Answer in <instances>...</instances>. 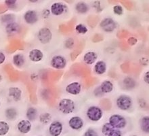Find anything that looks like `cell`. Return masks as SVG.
Masks as SVG:
<instances>
[{"label": "cell", "mask_w": 149, "mask_h": 136, "mask_svg": "<svg viewBox=\"0 0 149 136\" xmlns=\"http://www.w3.org/2000/svg\"><path fill=\"white\" fill-rule=\"evenodd\" d=\"M75 109L74 102L72 99H61L58 103V110L64 114H69L73 112Z\"/></svg>", "instance_id": "cell-1"}, {"label": "cell", "mask_w": 149, "mask_h": 136, "mask_svg": "<svg viewBox=\"0 0 149 136\" xmlns=\"http://www.w3.org/2000/svg\"><path fill=\"white\" fill-rule=\"evenodd\" d=\"M109 123L114 129H123L127 125V121L123 116L119 114H113L109 118Z\"/></svg>", "instance_id": "cell-2"}, {"label": "cell", "mask_w": 149, "mask_h": 136, "mask_svg": "<svg viewBox=\"0 0 149 136\" xmlns=\"http://www.w3.org/2000/svg\"><path fill=\"white\" fill-rule=\"evenodd\" d=\"M88 118L93 122H98L102 118V110L97 106H91L86 112Z\"/></svg>", "instance_id": "cell-3"}, {"label": "cell", "mask_w": 149, "mask_h": 136, "mask_svg": "<svg viewBox=\"0 0 149 136\" xmlns=\"http://www.w3.org/2000/svg\"><path fill=\"white\" fill-rule=\"evenodd\" d=\"M116 104L120 110L127 111L131 108L132 106V99L127 95H122L117 97L116 100Z\"/></svg>", "instance_id": "cell-4"}, {"label": "cell", "mask_w": 149, "mask_h": 136, "mask_svg": "<svg viewBox=\"0 0 149 136\" xmlns=\"http://www.w3.org/2000/svg\"><path fill=\"white\" fill-rule=\"evenodd\" d=\"M37 38L43 44H48L52 38V33L50 29L47 27H43L39 29L37 33Z\"/></svg>", "instance_id": "cell-5"}, {"label": "cell", "mask_w": 149, "mask_h": 136, "mask_svg": "<svg viewBox=\"0 0 149 136\" xmlns=\"http://www.w3.org/2000/svg\"><path fill=\"white\" fill-rule=\"evenodd\" d=\"M100 26L103 31L107 33H111L117 27L116 22L111 18H105L100 22Z\"/></svg>", "instance_id": "cell-6"}, {"label": "cell", "mask_w": 149, "mask_h": 136, "mask_svg": "<svg viewBox=\"0 0 149 136\" xmlns=\"http://www.w3.org/2000/svg\"><path fill=\"white\" fill-rule=\"evenodd\" d=\"M51 66L56 70H63L67 66V60L63 56L56 55L52 58Z\"/></svg>", "instance_id": "cell-7"}, {"label": "cell", "mask_w": 149, "mask_h": 136, "mask_svg": "<svg viewBox=\"0 0 149 136\" xmlns=\"http://www.w3.org/2000/svg\"><path fill=\"white\" fill-rule=\"evenodd\" d=\"M63 124L60 121H54L49 127V133L51 136H59L63 132Z\"/></svg>", "instance_id": "cell-8"}, {"label": "cell", "mask_w": 149, "mask_h": 136, "mask_svg": "<svg viewBox=\"0 0 149 136\" xmlns=\"http://www.w3.org/2000/svg\"><path fill=\"white\" fill-rule=\"evenodd\" d=\"M24 20L26 23L29 25H33L38 21V14L35 10H29L24 14Z\"/></svg>", "instance_id": "cell-9"}, {"label": "cell", "mask_w": 149, "mask_h": 136, "mask_svg": "<svg viewBox=\"0 0 149 136\" xmlns=\"http://www.w3.org/2000/svg\"><path fill=\"white\" fill-rule=\"evenodd\" d=\"M65 90L70 95H77L81 91V85L79 82H73L66 87Z\"/></svg>", "instance_id": "cell-10"}, {"label": "cell", "mask_w": 149, "mask_h": 136, "mask_svg": "<svg viewBox=\"0 0 149 136\" xmlns=\"http://www.w3.org/2000/svg\"><path fill=\"white\" fill-rule=\"evenodd\" d=\"M67 7L65 4L61 2H55L51 6L50 12L54 16H61L65 12Z\"/></svg>", "instance_id": "cell-11"}, {"label": "cell", "mask_w": 149, "mask_h": 136, "mask_svg": "<svg viewBox=\"0 0 149 136\" xmlns=\"http://www.w3.org/2000/svg\"><path fill=\"white\" fill-rule=\"evenodd\" d=\"M69 125L73 130H79L84 127V120L79 116H73L70 118Z\"/></svg>", "instance_id": "cell-12"}, {"label": "cell", "mask_w": 149, "mask_h": 136, "mask_svg": "<svg viewBox=\"0 0 149 136\" xmlns=\"http://www.w3.org/2000/svg\"><path fill=\"white\" fill-rule=\"evenodd\" d=\"M32 127L31 123L29 120H20L17 125V129L21 133L26 134L31 131Z\"/></svg>", "instance_id": "cell-13"}, {"label": "cell", "mask_w": 149, "mask_h": 136, "mask_svg": "<svg viewBox=\"0 0 149 136\" xmlns=\"http://www.w3.org/2000/svg\"><path fill=\"white\" fill-rule=\"evenodd\" d=\"M29 58L32 62H39L43 59V53L39 49H33L29 53Z\"/></svg>", "instance_id": "cell-14"}, {"label": "cell", "mask_w": 149, "mask_h": 136, "mask_svg": "<svg viewBox=\"0 0 149 136\" xmlns=\"http://www.w3.org/2000/svg\"><path fill=\"white\" fill-rule=\"evenodd\" d=\"M8 95L15 101H18L21 99L22 91L18 87H10L8 90Z\"/></svg>", "instance_id": "cell-15"}, {"label": "cell", "mask_w": 149, "mask_h": 136, "mask_svg": "<svg viewBox=\"0 0 149 136\" xmlns=\"http://www.w3.org/2000/svg\"><path fill=\"white\" fill-rule=\"evenodd\" d=\"M98 58V54L94 51H90L86 53L84 56V61L88 65H92L96 61Z\"/></svg>", "instance_id": "cell-16"}, {"label": "cell", "mask_w": 149, "mask_h": 136, "mask_svg": "<svg viewBox=\"0 0 149 136\" xmlns=\"http://www.w3.org/2000/svg\"><path fill=\"white\" fill-rule=\"evenodd\" d=\"M114 85L110 80L103 81L100 86V89L103 93H110L113 91Z\"/></svg>", "instance_id": "cell-17"}, {"label": "cell", "mask_w": 149, "mask_h": 136, "mask_svg": "<svg viewBox=\"0 0 149 136\" xmlns=\"http://www.w3.org/2000/svg\"><path fill=\"white\" fill-rule=\"evenodd\" d=\"M107 64L103 61H98L94 66L95 73L98 75L104 74L107 71Z\"/></svg>", "instance_id": "cell-18"}, {"label": "cell", "mask_w": 149, "mask_h": 136, "mask_svg": "<svg viewBox=\"0 0 149 136\" xmlns=\"http://www.w3.org/2000/svg\"><path fill=\"white\" fill-rule=\"evenodd\" d=\"M6 31L8 34H15L19 32L20 26L15 22H12L8 23L6 27Z\"/></svg>", "instance_id": "cell-19"}, {"label": "cell", "mask_w": 149, "mask_h": 136, "mask_svg": "<svg viewBox=\"0 0 149 136\" xmlns=\"http://www.w3.org/2000/svg\"><path fill=\"white\" fill-rule=\"evenodd\" d=\"M12 60H13V63L14 66L18 67V68L24 66V63H25V58H24V55L20 53L14 54Z\"/></svg>", "instance_id": "cell-20"}, {"label": "cell", "mask_w": 149, "mask_h": 136, "mask_svg": "<svg viewBox=\"0 0 149 136\" xmlns=\"http://www.w3.org/2000/svg\"><path fill=\"white\" fill-rule=\"evenodd\" d=\"M140 126L141 130L145 133H149V116H143L140 119Z\"/></svg>", "instance_id": "cell-21"}, {"label": "cell", "mask_w": 149, "mask_h": 136, "mask_svg": "<svg viewBox=\"0 0 149 136\" xmlns=\"http://www.w3.org/2000/svg\"><path fill=\"white\" fill-rule=\"evenodd\" d=\"M76 11L79 14H85L88 12L89 10L88 5L86 3L83 1L78 2L75 6Z\"/></svg>", "instance_id": "cell-22"}, {"label": "cell", "mask_w": 149, "mask_h": 136, "mask_svg": "<svg viewBox=\"0 0 149 136\" xmlns=\"http://www.w3.org/2000/svg\"><path fill=\"white\" fill-rule=\"evenodd\" d=\"M124 88L127 90L134 89L136 87V81L130 77H126L123 80Z\"/></svg>", "instance_id": "cell-23"}, {"label": "cell", "mask_w": 149, "mask_h": 136, "mask_svg": "<svg viewBox=\"0 0 149 136\" xmlns=\"http://www.w3.org/2000/svg\"><path fill=\"white\" fill-rule=\"evenodd\" d=\"M26 118H28L29 120L30 121H33L36 120L37 118V110L36 108L33 107H30L27 109V111H26Z\"/></svg>", "instance_id": "cell-24"}, {"label": "cell", "mask_w": 149, "mask_h": 136, "mask_svg": "<svg viewBox=\"0 0 149 136\" xmlns=\"http://www.w3.org/2000/svg\"><path fill=\"white\" fill-rule=\"evenodd\" d=\"M5 114L6 118L10 120H13L17 116V111L14 108H9L6 109Z\"/></svg>", "instance_id": "cell-25"}, {"label": "cell", "mask_w": 149, "mask_h": 136, "mask_svg": "<svg viewBox=\"0 0 149 136\" xmlns=\"http://www.w3.org/2000/svg\"><path fill=\"white\" fill-rule=\"evenodd\" d=\"M10 130V126L5 121H0V136L6 135Z\"/></svg>", "instance_id": "cell-26"}, {"label": "cell", "mask_w": 149, "mask_h": 136, "mask_svg": "<svg viewBox=\"0 0 149 136\" xmlns=\"http://www.w3.org/2000/svg\"><path fill=\"white\" fill-rule=\"evenodd\" d=\"M52 116L49 113H43L39 116L40 122L43 124H47L51 120Z\"/></svg>", "instance_id": "cell-27"}, {"label": "cell", "mask_w": 149, "mask_h": 136, "mask_svg": "<svg viewBox=\"0 0 149 136\" xmlns=\"http://www.w3.org/2000/svg\"><path fill=\"white\" fill-rule=\"evenodd\" d=\"M75 31L77 33H78L79 34H82L84 35L88 31V27L86 25H84V24H78L75 26Z\"/></svg>", "instance_id": "cell-28"}, {"label": "cell", "mask_w": 149, "mask_h": 136, "mask_svg": "<svg viewBox=\"0 0 149 136\" xmlns=\"http://www.w3.org/2000/svg\"><path fill=\"white\" fill-rule=\"evenodd\" d=\"M114 128L111 126V124L109 123H106L104 125L102 126V132L104 135L107 136L109 135V133L111 132V131H113Z\"/></svg>", "instance_id": "cell-29"}, {"label": "cell", "mask_w": 149, "mask_h": 136, "mask_svg": "<svg viewBox=\"0 0 149 136\" xmlns=\"http://www.w3.org/2000/svg\"><path fill=\"white\" fill-rule=\"evenodd\" d=\"M113 12L116 15L121 16L123 14V8L121 5H115L113 6Z\"/></svg>", "instance_id": "cell-30"}, {"label": "cell", "mask_w": 149, "mask_h": 136, "mask_svg": "<svg viewBox=\"0 0 149 136\" xmlns=\"http://www.w3.org/2000/svg\"><path fill=\"white\" fill-rule=\"evenodd\" d=\"M74 39L72 38V37H69L68 38L65 42V47L67 48V49H72L74 47Z\"/></svg>", "instance_id": "cell-31"}, {"label": "cell", "mask_w": 149, "mask_h": 136, "mask_svg": "<svg viewBox=\"0 0 149 136\" xmlns=\"http://www.w3.org/2000/svg\"><path fill=\"white\" fill-rule=\"evenodd\" d=\"M84 136H98V134L94 129H89L85 132Z\"/></svg>", "instance_id": "cell-32"}, {"label": "cell", "mask_w": 149, "mask_h": 136, "mask_svg": "<svg viewBox=\"0 0 149 136\" xmlns=\"http://www.w3.org/2000/svg\"><path fill=\"white\" fill-rule=\"evenodd\" d=\"M107 136H122V133L119 129H114L113 131H111L109 135Z\"/></svg>", "instance_id": "cell-33"}, {"label": "cell", "mask_w": 149, "mask_h": 136, "mask_svg": "<svg viewBox=\"0 0 149 136\" xmlns=\"http://www.w3.org/2000/svg\"><path fill=\"white\" fill-rule=\"evenodd\" d=\"M16 2L17 1L16 0H7V1H5V4L8 8H14L16 6Z\"/></svg>", "instance_id": "cell-34"}, {"label": "cell", "mask_w": 149, "mask_h": 136, "mask_svg": "<svg viewBox=\"0 0 149 136\" xmlns=\"http://www.w3.org/2000/svg\"><path fill=\"white\" fill-rule=\"evenodd\" d=\"M137 39L136 38V37H130L129 39H128L127 40V42L131 46H133V45H135L136 43H137Z\"/></svg>", "instance_id": "cell-35"}, {"label": "cell", "mask_w": 149, "mask_h": 136, "mask_svg": "<svg viewBox=\"0 0 149 136\" xmlns=\"http://www.w3.org/2000/svg\"><path fill=\"white\" fill-rule=\"evenodd\" d=\"M6 61V55L5 54L2 52H0V65L3 64Z\"/></svg>", "instance_id": "cell-36"}, {"label": "cell", "mask_w": 149, "mask_h": 136, "mask_svg": "<svg viewBox=\"0 0 149 136\" xmlns=\"http://www.w3.org/2000/svg\"><path fill=\"white\" fill-rule=\"evenodd\" d=\"M144 81L145 82V83L149 85V71L146 72L144 76Z\"/></svg>", "instance_id": "cell-37"}, {"label": "cell", "mask_w": 149, "mask_h": 136, "mask_svg": "<svg viewBox=\"0 0 149 136\" xmlns=\"http://www.w3.org/2000/svg\"><path fill=\"white\" fill-rule=\"evenodd\" d=\"M1 80H2V77H1V75H0V82L1 81Z\"/></svg>", "instance_id": "cell-38"}, {"label": "cell", "mask_w": 149, "mask_h": 136, "mask_svg": "<svg viewBox=\"0 0 149 136\" xmlns=\"http://www.w3.org/2000/svg\"><path fill=\"white\" fill-rule=\"evenodd\" d=\"M130 136H138V135H130Z\"/></svg>", "instance_id": "cell-39"}, {"label": "cell", "mask_w": 149, "mask_h": 136, "mask_svg": "<svg viewBox=\"0 0 149 136\" xmlns=\"http://www.w3.org/2000/svg\"><path fill=\"white\" fill-rule=\"evenodd\" d=\"M0 106H1V101H0Z\"/></svg>", "instance_id": "cell-40"}]
</instances>
